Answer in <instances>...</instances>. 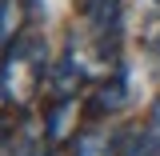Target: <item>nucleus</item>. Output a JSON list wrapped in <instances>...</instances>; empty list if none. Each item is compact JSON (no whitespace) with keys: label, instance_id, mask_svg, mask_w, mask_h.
Here are the masks:
<instances>
[{"label":"nucleus","instance_id":"f257e3e1","mask_svg":"<svg viewBox=\"0 0 160 156\" xmlns=\"http://www.w3.org/2000/svg\"><path fill=\"white\" fill-rule=\"evenodd\" d=\"M48 84V52L40 40H24L8 44V52L0 60V88L12 108H32L36 96Z\"/></svg>","mask_w":160,"mask_h":156},{"label":"nucleus","instance_id":"f03ea898","mask_svg":"<svg viewBox=\"0 0 160 156\" xmlns=\"http://www.w3.org/2000/svg\"><path fill=\"white\" fill-rule=\"evenodd\" d=\"M76 116H80V100L76 96H56L44 112V140L48 144H64L76 136Z\"/></svg>","mask_w":160,"mask_h":156},{"label":"nucleus","instance_id":"7ed1b4c3","mask_svg":"<svg viewBox=\"0 0 160 156\" xmlns=\"http://www.w3.org/2000/svg\"><path fill=\"white\" fill-rule=\"evenodd\" d=\"M84 20L96 32L100 44L112 48V36H116V28H120V0H84Z\"/></svg>","mask_w":160,"mask_h":156},{"label":"nucleus","instance_id":"20e7f679","mask_svg":"<svg viewBox=\"0 0 160 156\" xmlns=\"http://www.w3.org/2000/svg\"><path fill=\"white\" fill-rule=\"evenodd\" d=\"M120 156H160V132L152 124L136 128V132H124L120 136Z\"/></svg>","mask_w":160,"mask_h":156},{"label":"nucleus","instance_id":"39448f33","mask_svg":"<svg viewBox=\"0 0 160 156\" xmlns=\"http://www.w3.org/2000/svg\"><path fill=\"white\" fill-rule=\"evenodd\" d=\"M24 32V0H0V48L16 44Z\"/></svg>","mask_w":160,"mask_h":156},{"label":"nucleus","instance_id":"423d86ee","mask_svg":"<svg viewBox=\"0 0 160 156\" xmlns=\"http://www.w3.org/2000/svg\"><path fill=\"white\" fill-rule=\"evenodd\" d=\"M72 156H120V140L104 132H80L72 144Z\"/></svg>","mask_w":160,"mask_h":156},{"label":"nucleus","instance_id":"0eeeda50","mask_svg":"<svg viewBox=\"0 0 160 156\" xmlns=\"http://www.w3.org/2000/svg\"><path fill=\"white\" fill-rule=\"evenodd\" d=\"M124 100H128V80L120 72H108V84L96 92V108L100 112H116V108H124Z\"/></svg>","mask_w":160,"mask_h":156},{"label":"nucleus","instance_id":"6e6552de","mask_svg":"<svg viewBox=\"0 0 160 156\" xmlns=\"http://www.w3.org/2000/svg\"><path fill=\"white\" fill-rule=\"evenodd\" d=\"M148 124H152V128H156V132H160V104H156V108H152V120H148Z\"/></svg>","mask_w":160,"mask_h":156},{"label":"nucleus","instance_id":"1a4fd4ad","mask_svg":"<svg viewBox=\"0 0 160 156\" xmlns=\"http://www.w3.org/2000/svg\"><path fill=\"white\" fill-rule=\"evenodd\" d=\"M8 108H12V104H8V100H4V88H0V116H4V112H8Z\"/></svg>","mask_w":160,"mask_h":156},{"label":"nucleus","instance_id":"9d476101","mask_svg":"<svg viewBox=\"0 0 160 156\" xmlns=\"http://www.w3.org/2000/svg\"><path fill=\"white\" fill-rule=\"evenodd\" d=\"M36 156H60V152H56V144H48V152H36Z\"/></svg>","mask_w":160,"mask_h":156},{"label":"nucleus","instance_id":"9b49d317","mask_svg":"<svg viewBox=\"0 0 160 156\" xmlns=\"http://www.w3.org/2000/svg\"><path fill=\"white\" fill-rule=\"evenodd\" d=\"M0 156H12V152H8V148H4V144H0Z\"/></svg>","mask_w":160,"mask_h":156}]
</instances>
